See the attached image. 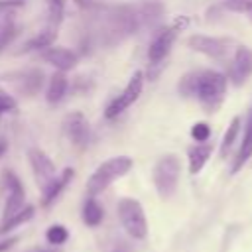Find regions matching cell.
<instances>
[{"mask_svg": "<svg viewBox=\"0 0 252 252\" xmlns=\"http://www.w3.org/2000/svg\"><path fill=\"white\" fill-rule=\"evenodd\" d=\"M226 89H228L226 75L215 69L189 71L177 81V93L183 98L197 100L207 114H213L220 108L226 96Z\"/></svg>", "mask_w": 252, "mask_h": 252, "instance_id": "6da1fadb", "label": "cell"}, {"mask_svg": "<svg viewBox=\"0 0 252 252\" xmlns=\"http://www.w3.org/2000/svg\"><path fill=\"white\" fill-rule=\"evenodd\" d=\"M142 28L138 6L132 4H120V6H110L102 8L100 14V41L104 45H116L130 35H134Z\"/></svg>", "mask_w": 252, "mask_h": 252, "instance_id": "7a4b0ae2", "label": "cell"}, {"mask_svg": "<svg viewBox=\"0 0 252 252\" xmlns=\"http://www.w3.org/2000/svg\"><path fill=\"white\" fill-rule=\"evenodd\" d=\"M132 165H134V161H132L130 156H114V158H108L106 161H102L93 171V175L87 181V193H89V197H96L98 193H102L104 189H108L116 179L124 177L132 169Z\"/></svg>", "mask_w": 252, "mask_h": 252, "instance_id": "3957f363", "label": "cell"}, {"mask_svg": "<svg viewBox=\"0 0 252 252\" xmlns=\"http://www.w3.org/2000/svg\"><path fill=\"white\" fill-rule=\"evenodd\" d=\"M179 173H181V159L177 154H163L152 171V179L156 185V191L161 199H171L173 193L177 191L179 183Z\"/></svg>", "mask_w": 252, "mask_h": 252, "instance_id": "277c9868", "label": "cell"}, {"mask_svg": "<svg viewBox=\"0 0 252 252\" xmlns=\"http://www.w3.org/2000/svg\"><path fill=\"white\" fill-rule=\"evenodd\" d=\"M116 213H118L120 224L128 236H132L134 240H144L148 236V220H146L140 201H136L132 197H124L118 201Z\"/></svg>", "mask_w": 252, "mask_h": 252, "instance_id": "5b68a950", "label": "cell"}, {"mask_svg": "<svg viewBox=\"0 0 252 252\" xmlns=\"http://www.w3.org/2000/svg\"><path fill=\"white\" fill-rule=\"evenodd\" d=\"M144 71H136L130 79H128V83H126V87L106 104V108H104V118L106 120H114V118H118L122 112H126L138 98H140V94H142V91H144Z\"/></svg>", "mask_w": 252, "mask_h": 252, "instance_id": "8992f818", "label": "cell"}, {"mask_svg": "<svg viewBox=\"0 0 252 252\" xmlns=\"http://www.w3.org/2000/svg\"><path fill=\"white\" fill-rule=\"evenodd\" d=\"M185 45L191 51H197L211 59H222L226 57L232 39L230 37H219V35H207V33H193L185 39Z\"/></svg>", "mask_w": 252, "mask_h": 252, "instance_id": "52a82bcc", "label": "cell"}, {"mask_svg": "<svg viewBox=\"0 0 252 252\" xmlns=\"http://www.w3.org/2000/svg\"><path fill=\"white\" fill-rule=\"evenodd\" d=\"M177 32H179V26L171 24V26L159 28L154 33V37L148 45V63H150V67L161 65L167 59V55L171 53V47L177 39Z\"/></svg>", "mask_w": 252, "mask_h": 252, "instance_id": "ba28073f", "label": "cell"}, {"mask_svg": "<svg viewBox=\"0 0 252 252\" xmlns=\"http://www.w3.org/2000/svg\"><path fill=\"white\" fill-rule=\"evenodd\" d=\"M6 81H10L22 96H35L45 85V73L39 67H28L6 75Z\"/></svg>", "mask_w": 252, "mask_h": 252, "instance_id": "9c48e42d", "label": "cell"}, {"mask_svg": "<svg viewBox=\"0 0 252 252\" xmlns=\"http://www.w3.org/2000/svg\"><path fill=\"white\" fill-rule=\"evenodd\" d=\"M63 132H65L67 140L77 150H85L91 144V138H93L91 124H89L87 116L79 110H73L63 118Z\"/></svg>", "mask_w": 252, "mask_h": 252, "instance_id": "30bf717a", "label": "cell"}, {"mask_svg": "<svg viewBox=\"0 0 252 252\" xmlns=\"http://www.w3.org/2000/svg\"><path fill=\"white\" fill-rule=\"evenodd\" d=\"M28 159H30V165H32V171H33L37 187L41 191H45L51 185V181L57 177V167H55L53 159L47 156V152H43L37 146L28 150Z\"/></svg>", "mask_w": 252, "mask_h": 252, "instance_id": "8fae6325", "label": "cell"}, {"mask_svg": "<svg viewBox=\"0 0 252 252\" xmlns=\"http://www.w3.org/2000/svg\"><path fill=\"white\" fill-rule=\"evenodd\" d=\"M2 183L8 191V199H6V205H4V213H2V222L12 219L16 213H20L26 205V191H24V185L20 181V177L12 171V169H4L2 171Z\"/></svg>", "mask_w": 252, "mask_h": 252, "instance_id": "7c38bea8", "label": "cell"}, {"mask_svg": "<svg viewBox=\"0 0 252 252\" xmlns=\"http://www.w3.org/2000/svg\"><path fill=\"white\" fill-rule=\"evenodd\" d=\"M252 77V49L248 45H236L232 61L228 65L226 79L234 87H242Z\"/></svg>", "mask_w": 252, "mask_h": 252, "instance_id": "4fadbf2b", "label": "cell"}, {"mask_svg": "<svg viewBox=\"0 0 252 252\" xmlns=\"http://www.w3.org/2000/svg\"><path fill=\"white\" fill-rule=\"evenodd\" d=\"M39 57H41V61L55 67V71H63V73L73 71L79 63V55L73 49L61 47V45H51V47L39 51Z\"/></svg>", "mask_w": 252, "mask_h": 252, "instance_id": "5bb4252c", "label": "cell"}, {"mask_svg": "<svg viewBox=\"0 0 252 252\" xmlns=\"http://www.w3.org/2000/svg\"><path fill=\"white\" fill-rule=\"evenodd\" d=\"M240 132H242V140H240L238 152H236L234 161H232V173L240 171L244 167V163L252 158V106L246 112V118L242 122V130Z\"/></svg>", "mask_w": 252, "mask_h": 252, "instance_id": "9a60e30c", "label": "cell"}, {"mask_svg": "<svg viewBox=\"0 0 252 252\" xmlns=\"http://www.w3.org/2000/svg\"><path fill=\"white\" fill-rule=\"evenodd\" d=\"M67 93H69V77H67V73L55 71L49 77L47 87H45V100H47V104L55 106V104L63 102V98L67 96Z\"/></svg>", "mask_w": 252, "mask_h": 252, "instance_id": "2e32d148", "label": "cell"}, {"mask_svg": "<svg viewBox=\"0 0 252 252\" xmlns=\"http://www.w3.org/2000/svg\"><path fill=\"white\" fill-rule=\"evenodd\" d=\"M57 39V26H47L41 32H37L35 35H32L30 39H26L22 43L20 53H33V51H43L47 47H51Z\"/></svg>", "mask_w": 252, "mask_h": 252, "instance_id": "e0dca14e", "label": "cell"}, {"mask_svg": "<svg viewBox=\"0 0 252 252\" xmlns=\"http://www.w3.org/2000/svg\"><path fill=\"white\" fill-rule=\"evenodd\" d=\"M213 156V144L211 142H195L193 146L187 148V159H189V173L197 175L209 158Z\"/></svg>", "mask_w": 252, "mask_h": 252, "instance_id": "ac0fdd59", "label": "cell"}, {"mask_svg": "<svg viewBox=\"0 0 252 252\" xmlns=\"http://www.w3.org/2000/svg\"><path fill=\"white\" fill-rule=\"evenodd\" d=\"M75 177V169L73 167H65L61 173H57V177L51 181V185L45 189V191H41L43 195H41V205L43 207H49L51 203H55V199L63 193V189L71 183V179Z\"/></svg>", "mask_w": 252, "mask_h": 252, "instance_id": "d6986e66", "label": "cell"}, {"mask_svg": "<svg viewBox=\"0 0 252 252\" xmlns=\"http://www.w3.org/2000/svg\"><path fill=\"white\" fill-rule=\"evenodd\" d=\"M138 14H140L142 26L154 28L163 16V6L159 2H156V0H150V2H144V4L138 6Z\"/></svg>", "mask_w": 252, "mask_h": 252, "instance_id": "ffe728a7", "label": "cell"}, {"mask_svg": "<svg viewBox=\"0 0 252 252\" xmlns=\"http://www.w3.org/2000/svg\"><path fill=\"white\" fill-rule=\"evenodd\" d=\"M102 217H104L102 205L94 197H87V201L83 203V222L87 226H98L102 222Z\"/></svg>", "mask_w": 252, "mask_h": 252, "instance_id": "44dd1931", "label": "cell"}, {"mask_svg": "<svg viewBox=\"0 0 252 252\" xmlns=\"http://www.w3.org/2000/svg\"><path fill=\"white\" fill-rule=\"evenodd\" d=\"M240 130H242V116H234L230 120L228 128L222 134V140H220V158H226L228 156V152L232 150V146H234Z\"/></svg>", "mask_w": 252, "mask_h": 252, "instance_id": "7402d4cb", "label": "cell"}, {"mask_svg": "<svg viewBox=\"0 0 252 252\" xmlns=\"http://www.w3.org/2000/svg\"><path fill=\"white\" fill-rule=\"evenodd\" d=\"M45 6H47V20H49V26H59L65 18V6H67V0H45Z\"/></svg>", "mask_w": 252, "mask_h": 252, "instance_id": "603a6c76", "label": "cell"}, {"mask_svg": "<svg viewBox=\"0 0 252 252\" xmlns=\"http://www.w3.org/2000/svg\"><path fill=\"white\" fill-rule=\"evenodd\" d=\"M32 217H33V207H32V205H26L20 213H16L12 219H8V220H4V222L0 224V232H8V230H12V228L20 226L22 222L30 220Z\"/></svg>", "mask_w": 252, "mask_h": 252, "instance_id": "cb8c5ba5", "label": "cell"}, {"mask_svg": "<svg viewBox=\"0 0 252 252\" xmlns=\"http://www.w3.org/2000/svg\"><path fill=\"white\" fill-rule=\"evenodd\" d=\"M45 238H47V242L49 244H63L67 238H69V232H67V228L63 226V224H51L49 228H47V232H45Z\"/></svg>", "mask_w": 252, "mask_h": 252, "instance_id": "d4e9b609", "label": "cell"}, {"mask_svg": "<svg viewBox=\"0 0 252 252\" xmlns=\"http://www.w3.org/2000/svg\"><path fill=\"white\" fill-rule=\"evenodd\" d=\"M222 8L232 14H248L252 10V0H222Z\"/></svg>", "mask_w": 252, "mask_h": 252, "instance_id": "484cf974", "label": "cell"}, {"mask_svg": "<svg viewBox=\"0 0 252 252\" xmlns=\"http://www.w3.org/2000/svg\"><path fill=\"white\" fill-rule=\"evenodd\" d=\"M213 130H211V124L209 122H195L191 126V138L195 142H209Z\"/></svg>", "mask_w": 252, "mask_h": 252, "instance_id": "4316f807", "label": "cell"}, {"mask_svg": "<svg viewBox=\"0 0 252 252\" xmlns=\"http://www.w3.org/2000/svg\"><path fill=\"white\" fill-rule=\"evenodd\" d=\"M6 112H18V100L0 89V114H6Z\"/></svg>", "mask_w": 252, "mask_h": 252, "instance_id": "83f0119b", "label": "cell"}, {"mask_svg": "<svg viewBox=\"0 0 252 252\" xmlns=\"http://www.w3.org/2000/svg\"><path fill=\"white\" fill-rule=\"evenodd\" d=\"M26 6V0H0V16H8Z\"/></svg>", "mask_w": 252, "mask_h": 252, "instance_id": "f1b7e54d", "label": "cell"}, {"mask_svg": "<svg viewBox=\"0 0 252 252\" xmlns=\"http://www.w3.org/2000/svg\"><path fill=\"white\" fill-rule=\"evenodd\" d=\"M104 252H132V246H130L128 242H124V240L118 238V240H114L112 244H108Z\"/></svg>", "mask_w": 252, "mask_h": 252, "instance_id": "f546056e", "label": "cell"}, {"mask_svg": "<svg viewBox=\"0 0 252 252\" xmlns=\"http://www.w3.org/2000/svg\"><path fill=\"white\" fill-rule=\"evenodd\" d=\"M16 242V238H10V240H4V242H0V252H4V250H8L12 244Z\"/></svg>", "mask_w": 252, "mask_h": 252, "instance_id": "4dcf8cb0", "label": "cell"}, {"mask_svg": "<svg viewBox=\"0 0 252 252\" xmlns=\"http://www.w3.org/2000/svg\"><path fill=\"white\" fill-rule=\"evenodd\" d=\"M6 152H8V142H6V138L0 136V158H2Z\"/></svg>", "mask_w": 252, "mask_h": 252, "instance_id": "1f68e13d", "label": "cell"}, {"mask_svg": "<svg viewBox=\"0 0 252 252\" xmlns=\"http://www.w3.org/2000/svg\"><path fill=\"white\" fill-rule=\"evenodd\" d=\"M28 252H59V250H55V248H32Z\"/></svg>", "mask_w": 252, "mask_h": 252, "instance_id": "d6a6232c", "label": "cell"}, {"mask_svg": "<svg viewBox=\"0 0 252 252\" xmlns=\"http://www.w3.org/2000/svg\"><path fill=\"white\" fill-rule=\"evenodd\" d=\"M246 16H248V20H250V22H252V10H250V12H248V14H246Z\"/></svg>", "mask_w": 252, "mask_h": 252, "instance_id": "836d02e7", "label": "cell"}, {"mask_svg": "<svg viewBox=\"0 0 252 252\" xmlns=\"http://www.w3.org/2000/svg\"><path fill=\"white\" fill-rule=\"evenodd\" d=\"M2 47H4V45H2V43H0V49H2Z\"/></svg>", "mask_w": 252, "mask_h": 252, "instance_id": "e575fe53", "label": "cell"}, {"mask_svg": "<svg viewBox=\"0 0 252 252\" xmlns=\"http://www.w3.org/2000/svg\"><path fill=\"white\" fill-rule=\"evenodd\" d=\"M0 120H2V114H0Z\"/></svg>", "mask_w": 252, "mask_h": 252, "instance_id": "d590c367", "label": "cell"}]
</instances>
